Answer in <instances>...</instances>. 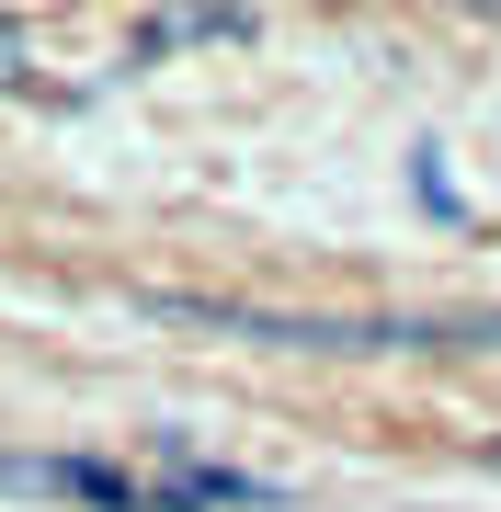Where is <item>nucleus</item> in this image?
Here are the masks:
<instances>
[{"instance_id":"obj_2","label":"nucleus","mask_w":501,"mask_h":512,"mask_svg":"<svg viewBox=\"0 0 501 512\" xmlns=\"http://www.w3.org/2000/svg\"><path fill=\"white\" fill-rule=\"evenodd\" d=\"M240 35H262L251 12H149L137 23V57H160V46H240Z\"/></svg>"},{"instance_id":"obj_1","label":"nucleus","mask_w":501,"mask_h":512,"mask_svg":"<svg viewBox=\"0 0 501 512\" xmlns=\"http://www.w3.org/2000/svg\"><path fill=\"white\" fill-rule=\"evenodd\" d=\"M0 490L80 501V512H251V501H274V478H251V467H194V456H160V467H114V456H0Z\"/></svg>"}]
</instances>
